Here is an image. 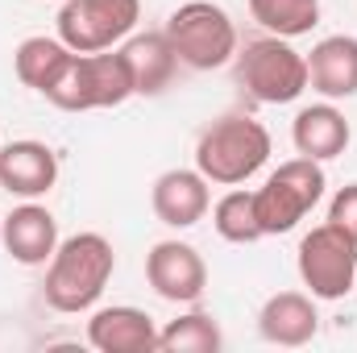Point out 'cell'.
<instances>
[{
  "label": "cell",
  "instance_id": "8fae6325",
  "mask_svg": "<svg viewBox=\"0 0 357 353\" xmlns=\"http://www.w3.org/2000/svg\"><path fill=\"white\" fill-rule=\"evenodd\" d=\"M88 345L100 353H154L158 350V324L150 312L133 303L96 308L88 320Z\"/></svg>",
  "mask_w": 357,
  "mask_h": 353
},
{
  "label": "cell",
  "instance_id": "30bf717a",
  "mask_svg": "<svg viewBox=\"0 0 357 353\" xmlns=\"http://www.w3.org/2000/svg\"><path fill=\"white\" fill-rule=\"evenodd\" d=\"M0 241L4 254L21 266H46L59 250V220L50 208L25 200L8 216H0Z\"/></svg>",
  "mask_w": 357,
  "mask_h": 353
},
{
  "label": "cell",
  "instance_id": "e0dca14e",
  "mask_svg": "<svg viewBox=\"0 0 357 353\" xmlns=\"http://www.w3.org/2000/svg\"><path fill=\"white\" fill-rule=\"evenodd\" d=\"M116 50H121V59L133 75V96H162L175 84L178 54L162 29L158 33H129Z\"/></svg>",
  "mask_w": 357,
  "mask_h": 353
},
{
  "label": "cell",
  "instance_id": "3957f363",
  "mask_svg": "<svg viewBox=\"0 0 357 353\" xmlns=\"http://www.w3.org/2000/svg\"><path fill=\"white\" fill-rule=\"evenodd\" d=\"M237 88L258 104H291L307 91V54L291 46V38H254L233 54Z\"/></svg>",
  "mask_w": 357,
  "mask_h": 353
},
{
  "label": "cell",
  "instance_id": "5bb4252c",
  "mask_svg": "<svg viewBox=\"0 0 357 353\" xmlns=\"http://www.w3.org/2000/svg\"><path fill=\"white\" fill-rule=\"evenodd\" d=\"M258 333L270 345L282 350H299L307 341H316L320 333V312H316V295L307 291H278L270 295L258 312Z\"/></svg>",
  "mask_w": 357,
  "mask_h": 353
},
{
  "label": "cell",
  "instance_id": "2e32d148",
  "mask_svg": "<svg viewBox=\"0 0 357 353\" xmlns=\"http://www.w3.org/2000/svg\"><path fill=\"white\" fill-rule=\"evenodd\" d=\"M307 88L324 100H354L357 96V38L333 33L320 38L307 54Z\"/></svg>",
  "mask_w": 357,
  "mask_h": 353
},
{
  "label": "cell",
  "instance_id": "ac0fdd59",
  "mask_svg": "<svg viewBox=\"0 0 357 353\" xmlns=\"http://www.w3.org/2000/svg\"><path fill=\"white\" fill-rule=\"evenodd\" d=\"M71 63H75V50H71L63 38H46V33L25 38V42L13 50V71H17V80H21L25 88H33L38 96H46V91L54 88V84L67 75Z\"/></svg>",
  "mask_w": 357,
  "mask_h": 353
},
{
  "label": "cell",
  "instance_id": "8992f818",
  "mask_svg": "<svg viewBox=\"0 0 357 353\" xmlns=\"http://www.w3.org/2000/svg\"><path fill=\"white\" fill-rule=\"evenodd\" d=\"M133 96V75L121 59V50H96L75 54L67 75L46 91V100L63 112H96V108H116Z\"/></svg>",
  "mask_w": 357,
  "mask_h": 353
},
{
  "label": "cell",
  "instance_id": "d6986e66",
  "mask_svg": "<svg viewBox=\"0 0 357 353\" xmlns=\"http://www.w3.org/2000/svg\"><path fill=\"white\" fill-rule=\"evenodd\" d=\"M158 350L162 353H220L225 350V333L216 324L212 312H183L167 329H158Z\"/></svg>",
  "mask_w": 357,
  "mask_h": 353
},
{
  "label": "cell",
  "instance_id": "7c38bea8",
  "mask_svg": "<svg viewBox=\"0 0 357 353\" xmlns=\"http://www.w3.org/2000/svg\"><path fill=\"white\" fill-rule=\"evenodd\" d=\"M212 183L199 175V171H187V167H175V171H162L154 179V191H150V208L154 216L167 225V229H191L208 216L212 208Z\"/></svg>",
  "mask_w": 357,
  "mask_h": 353
},
{
  "label": "cell",
  "instance_id": "44dd1931",
  "mask_svg": "<svg viewBox=\"0 0 357 353\" xmlns=\"http://www.w3.org/2000/svg\"><path fill=\"white\" fill-rule=\"evenodd\" d=\"M212 229H216L225 241H233V246H254V241H262L266 233H262V225H258L254 191H241V187L225 191V195L212 204Z\"/></svg>",
  "mask_w": 357,
  "mask_h": 353
},
{
  "label": "cell",
  "instance_id": "9c48e42d",
  "mask_svg": "<svg viewBox=\"0 0 357 353\" xmlns=\"http://www.w3.org/2000/svg\"><path fill=\"white\" fill-rule=\"evenodd\" d=\"M146 283L154 287L158 299L191 308L208 291V266L199 258V250L187 241H158L146 254Z\"/></svg>",
  "mask_w": 357,
  "mask_h": 353
},
{
  "label": "cell",
  "instance_id": "7a4b0ae2",
  "mask_svg": "<svg viewBox=\"0 0 357 353\" xmlns=\"http://www.w3.org/2000/svg\"><path fill=\"white\" fill-rule=\"evenodd\" d=\"M270 163V129L245 112L212 121L195 142V171L208 183L237 187Z\"/></svg>",
  "mask_w": 357,
  "mask_h": 353
},
{
  "label": "cell",
  "instance_id": "9a60e30c",
  "mask_svg": "<svg viewBox=\"0 0 357 353\" xmlns=\"http://www.w3.org/2000/svg\"><path fill=\"white\" fill-rule=\"evenodd\" d=\"M291 142H295V154L316 158V163H333V158H341L349 150L354 129H349L345 112L333 100H324V104H307V108L295 112Z\"/></svg>",
  "mask_w": 357,
  "mask_h": 353
},
{
  "label": "cell",
  "instance_id": "ffe728a7",
  "mask_svg": "<svg viewBox=\"0 0 357 353\" xmlns=\"http://www.w3.org/2000/svg\"><path fill=\"white\" fill-rule=\"evenodd\" d=\"M250 17L274 38H303L320 25V0H250Z\"/></svg>",
  "mask_w": 357,
  "mask_h": 353
},
{
  "label": "cell",
  "instance_id": "52a82bcc",
  "mask_svg": "<svg viewBox=\"0 0 357 353\" xmlns=\"http://www.w3.org/2000/svg\"><path fill=\"white\" fill-rule=\"evenodd\" d=\"M295 266H299V278H303L307 295L328 299V303L345 299L357 283V241L345 229H337L333 220H324L312 233H303Z\"/></svg>",
  "mask_w": 357,
  "mask_h": 353
},
{
  "label": "cell",
  "instance_id": "7402d4cb",
  "mask_svg": "<svg viewBox=\"0 0 357 353\" xmlns=\"http://www.w3.org/2000/svg\"><path fill=\"white\" fill-rule=\"evenodd\" d=\"M328 220H333L337 229H345V233L357 241V183H345V187L333 195V204H328Z\"/></svg>",
  "mask_w": 357,
  "mask_h": 353
},
{
  "label": "cell",
  "instance_id": "ba28073f",
  "mask_svg": "<svg viewBox=\"0 0 357 353\" xmlns=\"http://www.w3.org/2000/svg\"><path fill=\"white\" fill-rule=\"evenodd\" d=\"M142 21V0H63L59 38L75 54L116 50Z\"/></svg>",
  "mask_w": 357,
  "mask_h": 353
},
{
  "label": "cell",
  "instance_id": "5b68a950",
  "mask_svg": "<svg viewBox=\"0 0 357 353\" xmlns=\"http://www.w3.org/2000/svg\"><path fill=\"white\" fill-rule=\"evenodd\" d=\"M324 167L316 158H287L282 167H274L266 183L254 191V208H258V225L266 237L291 233L320 200H324Z\"/></svg>",
  "mask_w": 357,
  "mask_h": 353
},
{
  "label": "cell",
  "instance_id": "6da1fadb",
  "mask_svg": "<svg viewBox=\"0 0 357 353\" xmlns=\"http://www.w3.org/2000/svg\"><path fill=\"white\" fill-rule=\"evenodd\" d=\"M112 270H116L112 241L104 233H75V237L59 241L54 258L46 262L42 299L63 316L91 312L100 303L104 287L112 283Z\"/></svg>",
  "mask_w": 357,
  "mask_h": 353
},
{
  "label": "cell",
  "instance_id": "4fadbf2b",
  "mask_svg": "<svg viewBox=\"0 0 357 353\" xmlns=\"http://www.w3.org/2000/svg\"><path fill=\"white\" fill-rule=\"evenodd\" d=\"M59 183V154L46 142L21 137L0 146V187L21 200H38Z\"/></svg>",
  "mask_w": 357,
  "mask_h": 353
},
{
  "label": "cell",
  "instance_id": "277c9868",
  "mask_svg": "<svg viewBox=\"0 0 357 353\" xmlns=\"http://www.w3.org/2000/svg\"><path fill=\"white\" fill-rule=\"evenodd\" d=\"M167 42L175 46L178 63L191 71H216L225 63H233L237 54V25L233 17L212 4V0H187L162 25Z\"/></svg>",
  "mask_w": 357,
  "mask_h": 353
}]
</instances>
